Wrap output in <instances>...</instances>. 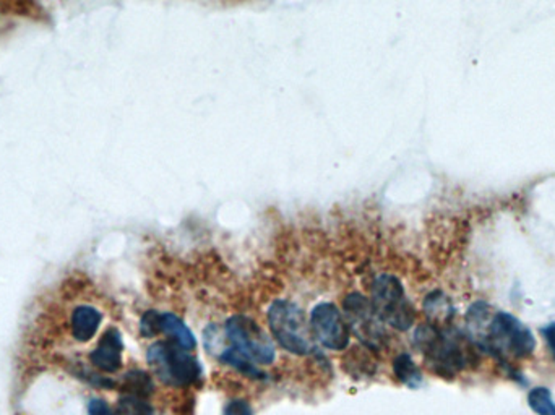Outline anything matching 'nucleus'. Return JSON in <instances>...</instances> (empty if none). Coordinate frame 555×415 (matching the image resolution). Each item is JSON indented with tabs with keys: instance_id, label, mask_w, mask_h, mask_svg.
Masks as SVG:
<instances>
[{
	"instance_id": "f257e3e1",
	"label": "nucleus",
	"mask_w": 555,
	"mask_h": 415,
	"mask_svg": "<svg viewBox=\"0 0 555 415\" xmlns=\"http://www.w3.org/2000/svg\"><path fill=\"white\" fill-rule=\"evenodd\" d=\"M414 344L424 355L425 363L440 377H455L468 367L471 351L455 329L425 323L416 329Z\"/></svg>"
},
{
	"instance_id": "f03ea898",
	"label": "nucleus",
	"mask_w": 555,
	"mask_h": 415,
	"mask_svg": "<svg viewBox=\"0 0 555 415\" xmlns=\"http://www.w3.org/2000/svg\"><path fill=\"white\" fill-rule=\"evenodd\" d=\"M269 325L278 344L295 355H309L315 351L313 333L304 311L297 303L279 299L271 303Z\"/></svg>"
},
{
	"instance_id": "7ed1b4c3",
	"label": "nucleus",
	"mask_w": 555,
	"mask_h": 415,
	"mask_svg": "<svg viewBox=\"0 0 555 415\" xmlns=\"http://www.w3.org/2000/svg\"><path fill=\"white\" fill-rule=\"evenodd\" d=\"M147 360L158 378L173 388L191 386L201 377L199 360L173 339L149 346Z\"/></svg>"
},
{
	"instance_id": "20e7f679",
	"label": "nucleus",
	"mask_w": 555,
	"mask_h": 415,
	"mask_svg": "<svg viewBox=\"0 0 555 415\" xmlns=\"http://www.w3.org/2000/svg\"><path fill=\"white\" fill-rule=\"evenodd\" d=\"M536 339L518 318L507 311L495 313L489 323L486 337L479 349L489 351L497 359H525L533 354Z\"/></svg>"
},
{
	"instance_id": "39448f33",
	"label": "nucleus",
	"mask_w": 555,
	"mask_h": 415,
	"mask_svg": "<svg viewBox=\"0 0 555 415\" xmlns=\"http://www.w3.org/2000/svg\"><path fill=\"white\" fill-rule=\"evenodd\" d=\"M371 303L380 320L391 328L408 331L416 320V310L405 294L403 284L393 275H380L373 281Z\"/></svg>"
},
{
	"instance_id": "423d86ee",
	"label": "nucleus",
	"mask_w": 555,
	"mask_h": 415,
	"mask_svg": "<svg viewBox=\"0 0 555 415\" xmlns=\"http://www.w3.org/2000/svg\"><path fill=\"white\" fill-rule=\"evenodd\" d=\"M226 339L231 347L257 365H269L277 359V347L267 331L245 315H235L226 321Z\"/></svg>"
},
{
	"instance_id": "0eeeda50",
	"label": "nucleus",
	"mask_w": 555,
	"mask_h": 415,
	"mask_svg": "<svg viewBox=\"0 0 555 415\" xmlns=\"http://www.w3.org/2000/svg\"><path fill=\"white\" fill-rule=\"evenodd\" d=\"M347 328L371 351H380L385 343V328L371 301L363 294H349L343 302Z\"/></svg>"
},
{
	"instance_id": "6e6552de",
	"label": "nucleus",
	"mask_w": 555,
	"mask_h": 415,
	"mask_svg": "<svg viewBox=\"0 0 555 415\" xmlns=\"http://www.w3.org/2000/svg\"><path fill=\"white\" fill-rule=\"evenodd\" d=\"M313 337L330 351H343L349 344V328L335 303L323 302L311 313Z\"/></svg>"
},
{
	"instance_id": "1a4fd4ad",
	"label": "nucleus",
	"mask_w": 555,
	"mask_h": 415,
	"mask_svg": "<svg viewBox=\"0 0 555 415\" xmlns=\"http://www.w3.org/2000/svg\"><path fill=\"white\" fill-rule=\"evenodd\" d=\"M122 349L121 333L115 328L107 329L91 354V363L101 372H117L122 365Z\"/></svg>"
},
{
	"instance_id": "9d476101",
	"label": "nucleus",
	"mask_w": 555,
	"mask_h": 415,
	"mask_svg": "<svg viewBox=\"0 0 555 415\" xmlns=\"http://www.w3.org/2000/svg\"><path fill=\"white\" fill-rule=\"evenodd\" d=\"M101 323V313L95 307L81 305L72 315V333L80 343H87L95 336Z\"/></svg>"
},
{
	"instance_id": "9b49d317",
	"label": "nucleus",
	"mask_w": 555,
	"mask_h": 415,
	"mask_svg": "<svg viewBox=\"0 0 555 415\" xmlns=\"http://www.w3.org/2000/svg\"><path fill=\"white\" fill-rule=\"evenodd\" d=\"M159 333H165L187 351H192L197 346L193 333L174 313H159Z\"/></svg>"
},
{
	"instance_id": "f8f14e48",
	"label": "nucleus",
	"mask_w": 555,
	"mask_h": 415,
	"mask_svg": "<svg viewBox=\"0 0 555 415\" xmlns=\"http://www.w3.org/2000/svg\"><path fill=\"white\" fill-rule=\"evenodd\" d=\"M424 311L431 323L437 326L447 325L455 315V309L448 301V297L439 291L425 297Z\"/></svg>"
},
{
	"instance_id": "ddd939ff",
	"label": "nucleus",
	"mask_w": 555,
	"mask_h": 415,
	"mask_svg": "<svg viewBox=\"0 0 555 415\" xmlns=\"http://www.w3.org/2000/svg\"><path fill=\"white\" fill-rule=\"evenodd\" d=\"M393 372L395 377L408 388L416 389L423 383V375L409 354H399L393 360Z\"/></svg>"
},
{
	"instance_id": "4468645a",
	"label": "nucleus",
	"mask_w": 555,
	"mask_h": 415,
	"mask_svg": "<svg viewBox=\"0 0 555 415\" xmlns=\"http://www.w3.org/2000/svg\"><path fill=\"white\" fill-rule=\"evenodd\" d=\"M219 359H221V362L231 365L237 372L245 375L247 378H253V380H263L265 378V373L261 372L260 368L257 367V363L251 362L249 359L239 354L233 347L225 349L219 355Z\"/></svg>"
},
{
	"instance_id": "2eb2a0df",
	"label": "nucleus",
	"mask_w": 555,
	"mask_h": 415,
	"mask_svg": "<svg viewBox=\"0 0 555 415\" xmlns=\"http://www.w3.org/2000/svg\"><path fill=\"white\" fill-rule=\"evenodd\" d=\"M124 388L127 391V394L145 398L153 391V381H151L148 373L131 372L125 375Z\"/></svg>"
},
{
	"instance_id": "dca6fc26",
	"label": "nucleus",
	"mask_w": 555,
	"mask_h": 415,
	"mask_svg": "<svg viewBox=\"0 0 555 415\" xmlns=\"http://www.w3.org/2000/svg\"><path fill=\"white\" fill-rule=\"evenodd\" d=\"M528 404L536 414L555 415V401L547 388H534L529 391Z\"/></svg>"
},
{
	"instance_id": "f3484780",
	"label": "nucleus",
	"mask_w": 555,
	"mask_h": 415,
	"mask_svg": "<svg viewBox=\"0 0 555 415\" xmlns=\"http://www.w3.org/2000/svg\"><path fill=\"white\" fill-rule=\"evenodd\" d=\"M117 414L119 415H153V407L148 404L145 398L127 394L119 401L117 406Z\"/></svg>"
},
{
	"instance_id": "a211bd4d",
	"label": "nucleus",
	"mask_w": 555,
	"mask_h": 415,
	"mask_svg": "<svg viewBox=\"0 0 555 415\" xmlns=\"http://www.w3.org/2000/svg\"><path fill=\"white\" fill-rule=\"evenodd\" d=\"M140 329L143 336L153 337L159 335V313L155 310L147 311L140 321Z\"/></svg>"
},
{
	"instance_id": "6ab92c4d",
	"label": "nucleus",
	"mask_w": 555,
	"mask_h": 415,
	"mask_svg": "<svg viewBox=\"0 0 555 415\" xmlns=\"http://www.w3.org/2000/svg\"><path fill=\"white\" fill-rule=\"evenodd\" d=\"M225 415H253V411L247 401L233 399L226 404Z\"/></svg>"
},
{
	"instance_id": "aec40b11",
	"label": "nucleus",
	"mask_w": 555,
	"mask_h": 415,
	"mask_svg": "<svg viewBox=\"0 0 555 415\" xmlns=\"http://www.w3.org/2000/svg\"><path fill=\"white\" fill-rule=\"evenodd\" d=\"M88 414L90 415H119L117 414V411L114 412L113 409L107 406L105 401H101V399H93V401L90 402V407H88Z\"/></svg>"
},
{
	"instance_id": "412c9836",
	"label": "nucleus",
	"mask_w": 555,
	"mask_h": 415,
	"mask_svg": "<svg viewBox=\"0 0 555 415\" xmlns=\"http://www.w3.org/2000/svg\"><path fill=\"white\" fill-rule=\"evenodd\" d=\"M542 336L546 337L547 346L555 359V323L547 325L546 328L542 329Z\"/></svg>"
}]
</instances>
